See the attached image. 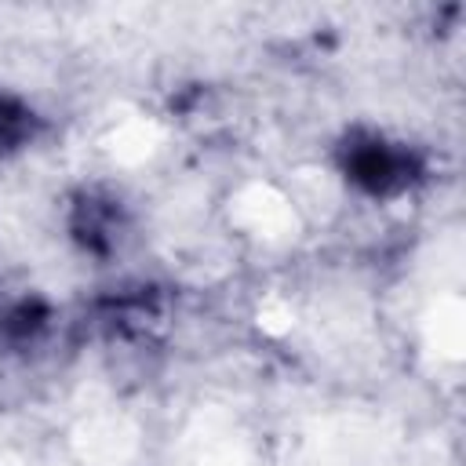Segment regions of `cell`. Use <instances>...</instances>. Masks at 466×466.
<instances>
[{"mask_svg":"<svg viewBox=\"0 0 466 466\" xmlns=\"http://www.w3.org/2000/svg\"><path fill=\"white\" fill-rule=\"evenodd\" d=\"M342 171L353 186L371 197H393L419 178V157L400 146L386 142L382 135H353L342 149Z\"/></svg>","mask_w":466,"mask_h":466,"instance_id":"6da1fadb","label":"cell"},{"mask_svg":"<svg viewBox=\"0 0 466 466\" xmlns=\"http://www.w3.org/2000/svg\"><path fill=\"white\" fill-rule=\"evenodd\" d=\"M116 229H120V211L109 197H98V193H84L73 208V237L95 251V255H106L113 244H116Z\"/></svg>","mask_w":466,"mask_h":466,"instance_id":"7a4b0ae2","label":"cell"},{"mask_svg":"<svg viewBox=\"0 0 466 466\" xmlns=\"http://www.w3.org/2000/svg\"><path fill=\"white\" fill-rule=\"evenodd\" d=\"M36 131H40V116L33 113V106L0 91V157L29 146L36 138Z\"/></svg>","mask_w":466,"mask_h":466,"instance_id":"3957f363","label":"cell"},{"mask_svg":"<svg viewBox=\"0 0 466 466\" xmlns=\"http://www.w3.org/2000/svg\"><path fill=\"white\" fill-rule=\"evenodd\" d=\"M44 320H47V309H44L40 302H18V306L0 320V328H4L7 339H29L33 331L44 328Z\"/></svg>","mask_w":466,"mask_h":466,"instance_id":"277c9868","label":"cell"}]
</instances>
